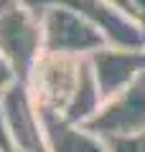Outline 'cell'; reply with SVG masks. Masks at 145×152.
Returning a JSON list of instances; mask_svg holds the SVG:
<instances>
[{
  "mask_svg": "<svg viewBox=\"0 0 145 152\" xmlns=\"http://www.w3.org/2000/svg\"><path fill=\"white\" fill-rule=\"evenodd\" d=\"M13 81H18V79H16V74H13V69L8 66V61L3 58V53H0V91H5Z\"/></svg>",
  "mask_w": 145,
  "mask_h": 152,
  "instance_id": "8fae6325",
  "label": "cell"
},
{
  "mask_svg": "<svg viewBox=\"0 0 145 152\" xmlns=\"http://www.w3.org/2000/svg\"><path fill=\"white\" fill-rule=\"evenodd\" d=\"M0 53L18 81H28L43 56L41 15L26 10L18 0H0Z\"/></svg>",
  "mask_w": 145,
  "mask_h": 152,
  "instance_id": "6da1fadb",
  "label": "cell"
},
{
  "mask_svg": "<svg viewBox=\"0 0 145 152\" xmlns=\"http://www.w3.org/2000/svg\"><path fill=\"white\" fill-rule=\"evenodd\" d=\"M26 10H31V13H36V15H41L46 8H51V5H56V0H18Z\"/></svg>",
  "mask_w": 145,
  "mask_h": 152,
  "instance_id": "4fadbf2b",
  "label": "cell"
},
{
  "mask_svg": "<svg viewBox=\"0 0 145 152\" xmlns=\"http://www.w3.org/2000/svg\"><path fill=\"white\" fill-rule=\"evenodd\" d=\"M127 3H130V15H132L145 31V0H127Z\"/></svg>",
  "mask_w": 145,
  "mask_h": 152,
  "instance_id": "5bb4252c",
  "label": "cell"
},
{
  "mask_svg": "<svg viewBox=\"0 0 145 152\" xmlns=\"http://www.w3.org/2000/svg\"><path fill=\"white\" fill-rule=\"evenodd\" d=\"M56 5H66L81 13L97 31L104 36L107 46L120 48H145V31L132 15L120 10L107 0H56Z\"/></svg>",
  "mask_w": 145,
  "mask_h": 152,
  "instance_id": "8992f818",
  "label": "cell"
},
{
  "mask_svg": "<svg viewBox=\"0 0 145 152\" xmlns=\"http://www.w3.org/2000/svg\"><path fill=\"white\" fill-rule=\"evenodd\" d=\"M0 150H5V152H16V150H13V142H10V134H8L5 114H3V102H0Z\"/></svg>",
  "mask_w": 145,
  "mask_h": 152,
  "instance_id": "7c38bea8",
  "label": "cell"
},
{
  "mask_svg": "<svg viewBox=\"0 0 145 152\" xmlns=\"http://www.w3.org/2000/svg\"><path fill=\"white\" fill-rule=\"evenodd\" d=\"M0 152H5V150H0Z\"/></svg>",
  "mask_w": 145,
  "mask_h": 152,
  "instance_id": "2e32d148",
  "label": "cell"
},
{
  "mask_svg": "<svg viewBox=\"0 0 145 152\" xmlns=\"http://www.w3.org/2000/svg\"><path fill=\"white\" fill-rule=\"evenodd\" d=\"M84 58H71L59 53H43L36 61L31 76H28V89L41 109L48 112H64L74 94L81 76Z\"/></svg>",
  "mask_w": 145,
  "mask_h": 152,
  "instance_id": "3957f363",
  "label": "cell"
},
{
  "mask_svg": "<svg viewBox=\"0 0 145 152\" xmlns=\"http://www.w3.org/2000/svg\"><path fill=\"white\" fill-rule=\"evenodd\" d=\"M107 3H112V5H117L120 10H125V13L130 15V3H127V0H107Z\"/></svg>",
  "mask_w": 145,
  "mask_h": 152,
  "instance_id": "9a60e30c",
  "label": "cell"
},
{
  "mask_svg": "<svg viewBox=\"0 0 145 152\" xmlns=\"http://www.w3.org/2000/svg\"><path fill=\"white\" fill-rule=\"evenodd\" d=\"M43 140L46 152H109L102 137L48 109H43Z\"/></svg>",
  "mask_w": 145,
  "mask_h": 152,
  "instance_id": "ba28073f",
  "label": "cell"
},
{
  "mask_svg": "<svg viewBox=\"0 0 145 152\" xmlns=\"http://www.w3.org/2000/svg\"><path fill=\"white\" fill-rule=\"evenodd\" d=\"M43 53H59L71 58H89L94 51L107 46L104 36L81 13L66 5H51L41 13Z\"/></svg>",
  "mask_w": 145,
  "mask_h": 152,
  "instance_id": "7a4b0ae2",
  "label": "cell"
},
{
  "mask_svg": "<svg viewBox=\"0 0 145 152\" xmlns=\"http://www.w3.org/2000/svg\"><path fill=\"white\" fill-rule=\"evenodd\" d=\"M107 150L109 152H145V129L127 134V137L107 140Z\"/></svg>",
  "mask_w": 145,
  "mask_h": 152,
  "instance_id": "30bf717a",
  "label": "cell"
},
{
  "mask_svg": "<svg viewBox=\"0 0 145 152\" xmlns=\"http://www.w3.org/2000/svg\"><path fill=\"white\" fill-rule=\"evenodd\" d=\"M84 127L94 132L97 137H102L104 142L143 132L145 129V76H140L125 91L104 99L99 112Z\"/></svg>",
  "mask_w": 145,
  "mask_h": 152,
  "instance_id": "5b68a950",
  "label": "cell"
},
{
  "mask_svg": "<svg viewBox=\"0 0 145 152\" xmlns=\"http://www.w3.org/2000/svg\"><path fill=\"white\" fill-rule=\"evenodd\" d=\"M89 69L94 74L104 99L125 91L140 76H145V48H120L102 46L89 56Z\"/></svg>",
  "mask_w": 145,
  "mask_h": 152,
  "instance_id": "52a82bcc",
  "label": "cell"
},
{
  "mask_svg": "<svg viewBox=\"0 0 145 152\" xmlns=\"http://www.w3.org/2000/svg\"><path fill=\"white\" fill-rule=\"evenodd\" d=\"M104 104V96L99 91V84H97L94 74L89 69V61L84 58V66H81V76L79 84H76L74 94H71L69 104L61 114H64L69 122H76V124H87V122L99 112V107Z\"/></svg>",
  "mask_w": 145,
  "mask_h": 152,
  "instance_id": "9c48e42d",
  "label": "cell"
},
{
  "mask_svg": "<svg viewBox=\"0 0 145 152\" xmlns=\"http://www.w3.org/2000/svg\"><path fill=\"white\" fill-rule=\"evenodd\" d=\"M3 114H5L8 134L16 152H46L43 140V109L33 99L26 81H13L0 91Z\"/></svg>",
  "mask_w": 145,
  "mask_h": 152,
  "instance_id": "277c9868",
  "label": "cell"
}]
</instances>
